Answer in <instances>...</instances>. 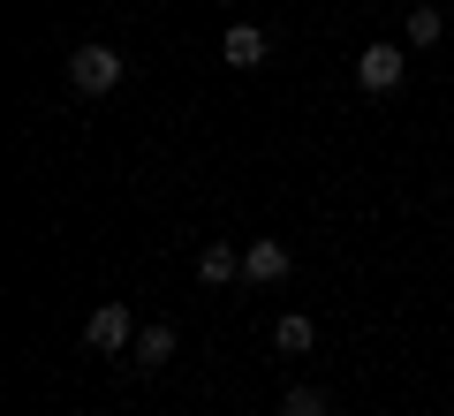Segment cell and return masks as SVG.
<instances>
[{
	"label": "cell",
	"mask_w": 454,
	"mask_h": 416,
	"mask_svg": "<svg viewBox=\"0 0 454 416\" xmlns=\"http://www.w3.org/2000/svg\"><path fill=\"white\" fill-rule=\"evenodd\" d=\"M121 76H129V61H121L114 46H98V38H91V46H76V53H68V83H76L83 98H106V91H114Z\"/></svg>",
	"instance_id": "6da1fadb"
},
{
	"label": "cell",
	"mask_w": 454,
	"mask_h": 416,
	"mask_svg": "<svg viewBox=\"0 0 454 416\" xmlns=\"http://www.w3.org/2000/svg\"><path fill=\"white\" fill-rule=\"evenodd\" d=\"M129 341H137V310H129V303H98L91 318H83V349H98V356H129Z\"/></svg>",
	"instance_id": "7a4b0ae2"
},
{
	"label": "cell",
	"mask_w": 454,
	"mask_h": 416,
	"mask_svg": "<svg viewBox=\"0 0 454 416\" xmlns=\"http://www.w3.org/2000/svg\"><path fill=\"white\" fill-rule=\"evenodd\" d=\"M402 76H409V46H394V38H379V46L356 53V83L364 91H394Z\"/></svg>",
	"instance_id": "3957f363"
},
{
	"label": "cell",
	"mask_w": 454,
	"mask_h": 416,
	"mask_svg": "<svg viewBox=\"0 0 454 416\" xmlns=\"http://www.w3.org/2000/svg\"><path fill=\"white\" fill-rule=\"evenodd\" d=\"M288 242H273V235H258V242H243V280H258V288H273V280H288Z\"/></svg>",
	"instance_id": "277c9868"
},
{
	"label": "cell",
	"mask_w": 454,
	"mask_h": 416,
	"mask_svg": "<svg viewBox=\"0 0 454 416\" xmlns=\"http://www.w3.org/2000/svg\"><path fill=\"white\" fill-rule=\"evenodd\" d=\"M220 61H227V68H265V31H258V23H227Z\"/></svg>",
	"instance_id": "5b68a950"
},
{
	"label": "cell",
	"mask_w": 454,
	"mask_h": 416,
	"mask_svg": "<svg viewBox=\"0 0 454 416\" xmlns=\"http://www.w3.org/2000/svg\"><path fill=\"white\" fill-rule=\"evenodd\" d=\"M129 364H137V371H167V364H175V326H137Z\"/></svg>",
	"instance_id": "8992f818"
},
{
	"label": "cell",
	"mask_w": 454,
	"mask_h": 416,
	"mask_svg": "<svg viewBox=\"0 0 454 416\" xmlns=\"http://www.w3.org/2000/svg\"><path fill=\"white\" fill-rule=\"evenodd\" d=\"M197 280H205V288L243 280V250H235V242H205V257H197Z\"/></svg>",
	"instance_id": "52a82bcc"
},
{
	"label": "cell",
	"mask_w": 454,
	"mask_h": 416,
	"mask_svg": "<svg viewBox=\"0 0 454 416\" xmlns=\"http://www.w3.org/2000/svg\"><path fill=\"white\" fill-rule=\"evenodd\" d=\"M273 349L280 356H310V349H318V326H310L303 310H280V318H273Z\"/></svg>",
	"instance_id": "ba28073f"
},
{
	"label": "cell",
	"mask_w": 454,
	"mask_h": 416,
	"mask_svg": "<svg viewBox=\"0 0 454 416\" xmlns=\"http://www.w3.org/2000/svg\"><path fill=\"white\" fill-rule=\"evenodd\" d=\"M439 38H447V16H439L432 0H417L409 8V46H439Z\"/></svg>",
	"instance_id": "9c48e42d"
},
{
	"label": "cell",
	"mask_w": 454,
	"mask_h": 416,
	"mask_svg": "<svg viewBox=\"0 0 454 416\" xmlns=\"http://www.w3.org/2000/svg\"><path fill=\"white\" fill-rule=\"evenodd\" d=\"M333 401H325V386H288L280 394V416H325Z\"/></svg>",
	"instance_id": "30bf717a"
}]
</instances>
